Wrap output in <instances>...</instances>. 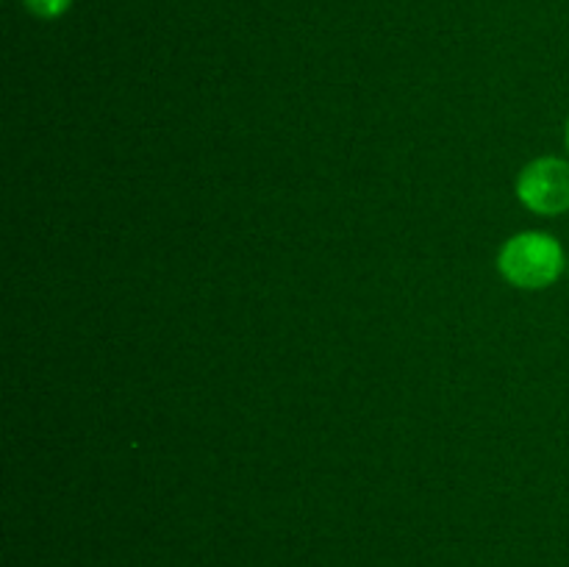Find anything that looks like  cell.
Listing matches in <instances>:
<instances>
[{
  "label": "cell",
  "mask_w": 569,
  "mask_h": 567,
  "mask_svg": "<svg viewBox=\"0 0 569 567\" xmlns=\"http://www.w3.org/2000/svg\"><path fill=\"white\" fill-rule=\"evenodd\" d=\"M498 270L515 287L545 289L565 270V250L550 233H517L500 248Z\"/></svg>",
  "instance_id": "obj_1"
},
{
  "label": "cell",
  "mask_w": 569,
  "mask_h": 567,
  "mask_svg": "<svg viewBox=\"0 0 569 567\" xmlns=\"http://www.w3.org/2000/svg\"><path fill=\"white\" fill-rule=\"evenodd\" d=\"M517 198L537 215H565L569 211V161L559 156H542L522 167L517 178Z\"/></svg>",
  "instance_id": "obj_2"
},
{
  "label": "cell",
  "mask_w": 569,
  "mask_h": 567,
  "mask_svg": "<svg viewBox=\"0 0 569 567\" xmlns=\"http://www.w3.org/2000/svg\"><path fill=\"white\" fill-rule=\"evenodd\" d=\"M26 6L39 17H56L70 6V0H26Z\"/></svg>",
  "instance_id": "obj_3"
},
{
  "label": "cell",
  "mask_w": 569,
  "mask_h": 567,
  "mask_svg": "<svg viewBox=\"0 0 569 567\" xmlns=\"http://www.w3.org/2000/svg\"><path fill=\"white\" fill-rule=\"evenodd\" d=\"M567 148H569V122H567Z\"/></svg>",
  "instance_id": "obj_4"
}]
</instances>
